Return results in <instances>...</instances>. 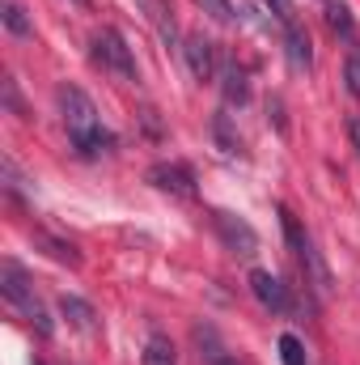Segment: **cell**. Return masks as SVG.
<instances>
[{
    "label": "cell",
    "mask_w": 360,
    "mask_h": 365,
    "mask_svg": "<svg viewBox=\"0 0 360 365\" xmlns=\"http://www.w3.org/2000/svg\"><path fill=\"white\" fill-rule=\"evenodd\" d=\"M182 56H186V68H191L195 81H212V73H216V43H208L203 34H195V38H186Z\"/></svg>",
    "instance_id": "8"
},
{
    "label": "cell",
    "mask_w": 360,
    "mask_h": 365,
    "mask_svg": "<svg viewBox=\"0 0 360 365\" xmlns=\"http://www.w3.org/2000/svg\"><path fill=\"white\" fill-rule=\"evenodd\" d=\"M34 365H38V361H34Z\"/></svg>",
    "instance_id": "28"
},
{
    "label": "cell",
    "mask_w": 360,
    "mask_h": 365,
    "mask_svg": "<svg viewBox=\"0 0 360 365\" xmlns=\"http://www.w3.org/2000/svg\"><path fill=\"white\" fill-rule=\"evenodd\" d=\"M0 17H4V30H9V34H17V38H30V34H34V26H30V17H26V9H21L17 0H4V9H0Z\"/></svg>",
    "instance_id": "17"
},
{
    "label": "cell",
    "mask_w": 360,
    "mask_h": 365,
    "mask_svg": "<svg viewBox=\"0 0 360 365\" xmlns=\"http://www.w3.org/2000/svg\"><path fill=\"white\" fill-rule=\"evenodd\" d=\"M284 47H288V64L297 68V73H309L314 68V43H309V34L288 17L284 21Z\"/></svg>",
    "instance_id": "9"
},
{
    "label": "cell",
    "mask_w": 360,
    "mask_h": 365,
    "mask_svg": "<svg viewBox=\"0 0 360 365\" xmlns=\"http://www.w3.org/2000/svg\"><path fill=\"white\" fill-rule=\"evenodd\" d=\"M199 4H203V13H212L216 21H233V17H238V9H233L229 0H199Z\"/></svg>",
    "instance_id": "20"
},
{
    "label": "cell",
    "mask_w": 360,
    "mask_h": 365,
    "mask_svg": "<svg viewBox=\"0 0 360 365\" xmlns=\"http://www.w3.org/2000/svg\"><path fill=\"white\" fill-rule=\"evenodd\" d=\"M191 336H195L199 357H203L208 365H238V357L225 349V340L216 336V327H212V323H195V331H191Z\"/></svg>",
    "instance_id": "11"
},
{
    "label": "cell",
    "mask_w": 360,
    "mask_h": 365,
    "mask_svg": "<svg viewBox=\"0 0 360 365\" xmlns=\"http://www.w3.org/2000/svg\"><path fill=\"white\" fill-rule=\"evenodd\" d=\"M280 225H284V242H288V251H292V259H297V268L305 272V280L318 289V297H327L331 293V268L322 264V255H318V247H314V238H309V230L288 212V208H280Z\"/></svg>",
    "instance_id": "2"
},
{
    "label": "cell",
    "mask_w": 360,
    "mask_h": 365,
    "mask_svg": "<svg viewBox=\"0 0 360 365\" xmlns=\"http://www.w3.org/2000/svg\"><path fill=\"white\" fill-rule=\"evenodd\" d=\"M60 314H64L77 331H97V310H93L85 297H77V293H64V297H60Z\"/></svg>",
    "instance_id": "12"
},
{
    "label": "cell",
    "mask_w": 360,
    "mask_h": 365,
    "mask_svg": "<svg viewBox=\"0 0 360 365\" xmlns=\"http://www.w3.org/2000/svg\"><path fill=\"white\" fill-rule=\"evenodd\" d=\"M0 293H4V297H9V302H13V306H17L30 323H34V327H38V336H51V331H55L51 314L43 310V302L34 297V289H30L26 272H21L13 259H4V264H0Z\"/></svg>",
    "instance_id": "3"
},
{
    "label": "cell",
    "mask_w": 360,
    "mask_h": 365,
    "mask_svg": "<svg viewBox=\"0 0 360 365\" xmlns=\"http://www.w3.org/2000/svg\"><path fill=\"white\" fill-rule=\"evenodd\" d=\"M140 365H179V353H174L170 336L153 331V336L144 340V353H140Z\"/></svg>",
    "instance_id": "15"
},
{
    "label": "cell",
    "mask_w": 360,
    "mask_h": 365,
    "mask_svg": "<svg viewBox=\"0 0 360 365\" xmlns=\"http://www.w3.org/2000/svg\"><path fill=\"white\" fill-rule=\"evenodd\" d=\"M348 136H352V145H356V153H360V119H348Z\"/></svg>",
    "instance_id": "26"
},
{
    "label": "cell",
    "mask_w": 360,
    "mask_h": 365,
    "mask_svg": "<svg viewBox=\"0 0 360 365\" xmlns=\"http://www.w3.org/2000/svg\"><path fill=\"white\" fill-rule=\"evenodd\" d=\"M140 119H144V132H149V136H162V123H157V110H153V106H144Z\"/></svg>",
    "instance_id": "24"
},
{
    "label": "cell",
    "mask_w": 360,
    "mask_h": 365,
    "mask_svg": "<svg viewBox=\"0 0 360 365\" xmlns=\"http://www.w3.org/2000/svg\"><path fill=\"white\" fill-rule=\"evenodd\" d=\"M344 81H348V93L360 98V56H352V60L344 64Z\"/></svg>",
    "instance_id": "21"
},
{
    "label": "cell",
    "mask_w": 360,
    "mask_h": 365,
    "mask_svg": "<svg viewBox=\"0 0 360 365\" xmlns=\"http://www.w3.org/2000/svg\"><path fill=\"white\" fill-rule=\"evenodd\" d=\"M55 102H60V119H64V132H68V140H73V149H77V158H106V153H115V132L102 123V115H97V106H93V98L81 86H60L55 90Z\"/></svg>",
    "instance_id": "1"
},
{
    "label": "cell",
    "mask_w": 360,
    "mask_h": 365,
    "mask_svg": "<svg viewBox=\"0 0 360 365\" xmlns=\"http://www.w3.org/2000/svg\"><path fill=\"white\" fill-rule=\"evenodd\" d=\"M34 242L51 255V259H60V264H68V268H77L81 264V251L73 247V242H64V238H51V234H34Z\"/></svg>",
    "instance_id": "16"
},
{
    "label": "cell",
    "mask_w": 360,
    "mask_h": 365,
    "mask_svg": "<svg viewBox=\"0 0 360 365\" xmlns=\"http://www.w3.org/2000/svg\"><path fill=\"white\" fill-rule=\"evenodd\" d=\"M144 179L153 182L157 191L174 195V200H195V195H199V187H195V170L182 166V162H157V166H149Z\"/></svg>",
    "instance_id": "6"
},
{
    "label": "cell",
    "mask_w": 360,
    "mask_h": 365,
    "mask_svg": "<svg viewBox=\"0 0 360 365\" xmlns=\"http://www.w3.org/2000/svg\"><path fill=\"white\" fill-rule=\"evenodd\" d=\"M250 293L259 297L263 310H271V314H288V289H284L268 268H255V272H250Z\"/></svg>",
    "instance_id": "7"
},
{
    "label": "cell",
    "mask_w": 360,
    "mask_h": 365,
    "mask_svg": "<svg viewBox=\"0 0 360 365\" xmlns=\"http://www.w3.org/2000/svg\"><path fill=\"white\" fill-rule=\"evenodd\" d=\"M212 140H216V149H221L225 158H238V153H242V136H238L229 110H216V115H212Z\"/></svg>",
    "instance_id": "13"
},
{
    "label": "cell",
    "mask_w": 360,
    "mask_h": 365,
    "mask_svg": "<svg viewBox=\"0 0 360 365\" xmlns=\"http://www.w3.org/2000/svg\"><path fill=\"white\" fill-rule=\"evenodd\" d=\"M77 4H85V0H77Z\"/></svg>",
    "instance_id": "27"
},
{
    "label": "cell",
    "mask_w": 360,
    "mask_h": 365,
    "mask_svg": "<svg viewBox=\"0 0 360 365\" xmlns=\"http://www.w3.org/2000/svg\"><path fill=\"white\" fill-rule=\"evenodd\" d=\"M327 21H331V30H335V34L352 38V9H348L344 0H327Z\"/></svg>",
    "instance_id": "18"
},
{
    "label": "cell",
    "mask_w": 360,
    "mask_h": 365,
    "mask_svg": "<svg viewBox=\"0 0 360 365\" xmlns=\"http://www.w3.org/2000/svg\"><path fill=\"white\" fill-rule=\"evenodd\" d=\"M4 106H9V110H13V115H21V119H26V115H30V110H26V106H21V98H17V81H13V77H9V81H4Z\"/></svg>",
    "instance_id": "22"
},
{
    "label": "cell",
    "mask_w": 360,
    "mask_h": 365,
    "mask_svg": "<svg viewBox=\"0 0 360 365\" xmlns=\"http://www.w3.org/2000/svg\"><path fill=\"white\" fill-rule=\"evenodd\" d=\"M93 64H102L115 81H127V86H136V81H140V64H136V56H132L127 38H123L119 30H110V26L93 34Z\"/></svg>",
    "instance_id": "4"
},
{
    "label": "cell",
    "mask_w": 360,
    "mask_h": 365,
    "mask_svg": "<svg viewBox=\"0 0 360 365\" xmlns=\"http://www.w3.org/2000/svg\"><path fill=\"white\" fill-rule=\"evenodd\" d=\"M268 4H271V13H275L280 21H288V17H292V0H268Z\"/></svg>",
    "instance_id": "25"
},
{
    "label": "cell",
    "mask_w": 360,
    "mask_h": 365,
    "mask_svg": "<svg viewBox=\"0 0 360 365\" xmlns=\"http://www.w3.org/2000/svg\"><path fill=\"white\" fill-rule=\"evenodd\" d=\"M144 4V17L153 21V30H157V38L166 43V47H179V26H174V17H170V9H166V0H140Z\"/></svg>",
    "instance_id": "14"
},
{
    "label": "cell",
    "mask_w": 360,
    "mask_h": 365,
    "mask_svg": "<svg viewBox=\"0 0 360 365\" xmlns=\"http://www.w3.org/2000/svg\"><path fill=\"white\" fill-rule=\"evenodd\" d=\"M216 77H221L225 106H246V98H250V81H246V68H242L238 60H225V64L216 68Z\"/></svg>",
    "instance_id": "10"
},
{
    "label": "cell",
    "mask_w": 360,
    "mask_h": 365,
    "mask_svg": "<svg viewBox=\"0 0 360 365\" xmlns=\"http://www.w3.org/2000/svg\"><path fill=\"white\" fill-rule=\"evenodd\" d=\"M208 221H212L216 238L225 242V251H233V255H242V259H250V255L259 251V234H255V225H250V221H242L238 212L212 208V212H208Z\"/></svg>",
    "instance_id": "5"
},
{
    "label": "cell",
    "mask_w": 360,
    "mask_h": 365,
    "mask_svg": "<svg viewBox=\"0 0 360 365\" xmlns=\"http://www.w3.org/2000/svg\"><path fill=\"white\" fill-rule=\"evenodd\" d=\"M280 361L284 365H305V344L297 336H280Z\"/></svg>",
    "instance_id": "19"
},
{
    "label": "cell",
    "mask_w": 360,
    "mask_h": 365,
    "mask_svg": "<svg viewBox=\"0 0 360 365\" xmlns=\"http://www.w3.org/2000/svg\"><path fill=\"white\" fill-rule=\"evenodd\" d=\"M268 119L275 123V132H288V123H284V106H280V98H268Z\"/></svg>",
    "instance_id": "23"
}]
</instances>
